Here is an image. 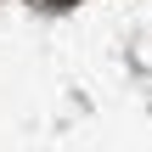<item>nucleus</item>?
<instances>
[{
  "instance_id": "f257e3e1",
  "label": "nucleus",
  "mask_w": 152,
  "mask_h": 152,
  "mask_svg": "<svg viewBox=\"0 0 152 152\" xmlns=\"http://www.w3.org/2000/svg\"><path fill=\"white\" fill-rule=\"evenodd\" d=\"M45 6H73V0H45Z\"/></svg>"
}]
</instances>
